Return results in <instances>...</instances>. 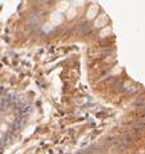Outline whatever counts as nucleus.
Wrapping results in <instances>:
<instances>
[{
  "instance_id": "f257e3e1",
  "label": "nucleus",
  "mask_w": 145,
  "mask_h": 154,
  "mask_svg": "<svg viewBox=\"0 0 145 154\" xmlns=\"http://www.w3.org/2000/svg\"><path fill=\"white\" fill-rule=\"evenodd\" d=\"M50 21H51L53 24H59L62 22V14L59 12H54L50 17Z\"/></svg>"
},
{
  "instance_id": "f03ea898",
  "label": "nucleus",
  "mask_w": 145,
  "mask_h": 154,
  "mask_svg": "<svg viewBox=\"0 0 145 154\" xmlns=\"http://www.w3.org/2000/svg\"><path fill=\"white\" fill-rule=\"evenodd\" d=\"M96 12H98V5H93V6H90V9H89V12H87V17L91 19V18H94L95 16H96Z\"/></svg>"
},
{
  "instance_id": "7ed1b4c3",
  "label": "nucleus",
  "mask_w": 145,
  "mask_h": 154,
  "mask_svg": "<svg viewBox=\"0 0 145 154\" xmlns=\"http://www.w3.org/2000/svg\"><path fill=\"white\" fill-rule=\"evenodd\" d=\"M105 22H107V17H103V16H101L100 18H99V19L96 21V23H95V26H96V27H101V26H103V24H104Z\"/></svg>"
},
{
  "instance_id": "20e7f679",
  "label": "nucleus",
  "mask_w": 145,
  "mask_h": 154,
  "mask_svg": "<svg viewBox=\"0 0 145 154\" xmlns=\"http://www.w3.org/2000/svg\"><path fill=\"white\" fill-rule=\"evenodd\" d=\"M67 8H68V3H66V1H63V3H61V4H59V9L62 10H66Z\"/></svg>"
},
{
  "instance_id": "39448f33",
  "label": "nucleus",
  "mask_w": 145,
  "mask_h": 154,
  "mask_svg": "<svg viewBox=\"0 0 145 154\" xmlns=\"http://www.w3.org/2000/svg\"><path fill=\"white\" fill-rule=\"evenodd\" d=\"M76 16V9H69V12H68V18H73V17Z\"/></svg>"
},
{
  "instance_id": "423d86ee",
  "label": "nucleus",
  "mask_w": 145,
  "mask_h": 154,
  "mask_svg": "<svg viewBox=\"0 0 145 154\" xmlns=\"http://www.w3.org/2000/svg\"><path fill=\"white\" fill-rule=\"evenodd\" d=\"M109 32H111V30H109V29H107V30H104V31H101V36H104V35H107V34H109Z\"/></svg>"
},
{
  "instance_id": "0eeeda50",
  "label": "nucleus",
  "mask_w": 145,
  "mask_h": 154,
  "mask_svg": "<svg viewBox=\"0 0 145 154\" xmlns=\"http://www.w3.org/2000/svg\"><path fill=\"white\" fill-rule=\"evenodd\" d=\"M0 139H1V135H0Z\"/></svg>"
}]
</instances>
